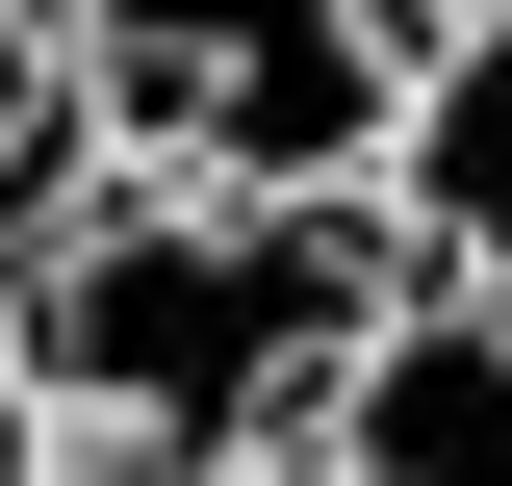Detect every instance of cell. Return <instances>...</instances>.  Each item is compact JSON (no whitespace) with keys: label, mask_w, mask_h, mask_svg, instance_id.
I'll return each mask as SVG.
<instances>
[{"label":"cell","mask_w":512,"mask_h":486,"mask_svg":"<svg viewBox=\"0 0 512 486\" xmlns=\"http://www.w3.org/2000/svg\"><path fill=\"white\" fill-rule=\"evenodd\" d=\"M384 282H410L384 205H231V180H128V154L0 231V333L52 384L77 486H282Z\"/></svg>","instance_id":"1"},{"label":"cell","mask_w":512,"mask_h":486,"mask_svg":"<svg viewBox=\"0 0 512 486\" xmlns=\"http://www.w3.org/2000/svg\"><path fill=\"white\" fill-rule=\"evenodd\" d=\"M52 180H103V128H77V52H52V0H0V231Z\"/></svg>","instance_id":"5"},{"label":"cell","mask_w":512,"mask_h":486,"mask_svg":"<svg viewBox=\"0 0 512 486\" xmlns=\"http://www.w3.org/2000/svg\"><path fill=\"white\" fill-rule=\"evenodd\" d=\"M77 128L128 180H231V205H359L384 180V0H52Z\"/></svg>","instance_id":"2"},{"label":"cell","mask_w":512,"mask_h":486,"mask_svg":"<svg viewBox=\"0 0 512 486\" xmlns=\"http://www.w3.org/2000/svg\"><path fill=\"white\" fill-rule=\"evenodd\" d=\"M0 486H77V435H52V384H26V333H0Z\"/></svg>","instance_id":"6"},{"label":"cell","mask_w":512,"mask_h":486,"mask_svg":"<svg viewBox=\"0 0 512 486\" xmlns=\"http://www.w3.org/2000/svg\"><path fill=\"white\" fill-rule=\"evenodd\" d=\"M384 256L461 307H512V0H461V26H410V77H384Z\"/></svg>","instance_id":"4"},{"label":"cell","mask_w":512,"mask_h":486,"mask_svg":"<svg viewBox=\"0 0 512 486\" xmlns=\"http://www.w3.org/2000/svg\"><path fill=\"white\" fill-rule=\"evenodd\" d=\"M282 486H512V307H461V282H384Z\"/></svg>","instance_id":"3"}]
</instances>
